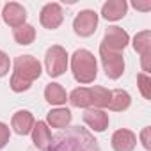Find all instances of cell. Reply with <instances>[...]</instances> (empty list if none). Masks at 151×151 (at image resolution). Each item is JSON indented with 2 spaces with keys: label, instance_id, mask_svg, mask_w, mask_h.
Masks as SVG:
<instances>
[{
  "label": "cell",
  "instance_id": "cell-24",
  "mask_svg": "<svg viewBox=\"0 0 151 151\" xmlns=\"http://www.w3.org/2000/svg\"><path fill=\"white\" fill-rule=\"evenodd\" d=\"M149 133H151V128L149 126H146L142 132H140V140H142V146H144V149H151V139H149Z\"/></svg>",
  "mask_w": 151,
  "mask_h": 151
},
{
  "label": "cell",
  "instance_id": "cell-5",
  "mask_svg": "<svg viewBox=\"0 0 151 151\" xmlns=\"http://www.w3.org/2000/svg\"><path fill=\"white\" fill-rule=\"evenodd\" d=\"M68 64H69V55L68 52L59 46V45H53L46 50V55H45V66H46V73L50 77H60V75L68 69Z\"/></svg>",
  "mask_w": 151,
  "mask_h": 151
},
{
  "label": "cell",
  "instance_id": "cell-10",
  "mask_svg": "<svg viewBox=\"0 0 151 151\" xmlns=\"http://www.w3.org/2000/svg\"><path fill=\"white\" fill-rule=\"evenodd\" d=\"M133 48L137 53H140V60H142V69L147 75L149 71V55H151V32L149 30H142L133 37Z\"/></svg>",
  "mask_w": 151,
  "mask_h": 151
},
{
  "label": "cell",
  "instance_id": "cell-18",
  "mask_svg": "<svg viewBox=\"0 0 151 151\" xmlns=\"http://www.w3.org/2000/svg\"><path fill=\"white\" fill-rule=\"evenodd\" d=\"M45 100L50 103V105H64L68 101V94H66V89L60 86V84H48L45 87Z\"/></svg>",
  "mask_w": 151,
  "mask_h": 151
},
{
  "label": "cell",
  "instance_id": "cell-21",
  "mask_svg": "<svg viewBox=\"0 0 151 151\" xmlns=\"http://www.w3.org/2000/svg\"><path fill=\"white\" fill-rule=\"evenodd\" d=\"M137 84H139V89H140V93H142V96L146 98V100H151V78L147 77L146 73H140L139 77H137Z\"/></svg>",
  "mask_w": 151,
  "mask_h": 151
},
{
  "label": "cell",
  "instance_id": "cell-17",
  "mask_svg": "<svg viewBox=\"0 0 151 151\" xmlns=\"http://www.w3.org/2000/svg\"><path fill=\"white\" fill-rule=\"evenodd\" d=\"M71 110L68 109H62V107H57V109H52L48 114H46V124H50L52 128H66L69 123H71Z\"/></svg>",
  "mask_w": 151,
  "mask_h": 151
},
{
  "label": "cell",
  "instance_id": "cell-8",
  "mask_svg": "<svg viewBox=\"0 0 151 151\" xmlns=\"http://www.w3.org/2000/svg\"><path fill=\"white\" fill-rule=\"evenodd\" d=\"M98 27V14L91 9H84L80 11L73 20V30L80 37H89L96 32Z\"/></svg>",
  "mask_w": 151,
  "mask_h": 151
},
{
  "label": "cell",
  "instance_id": "cell-2",
  "mask_svg": "<svg viewBox=\"0 0 151 151\" xmlns=\"http://www.w3.org/2000/svg\"><path fill=\"white\" fill-rule=\"evenodd\" d=\"M13 68H14V71L11 75L9 86H11V89L14 93H23V91L30 89L32 82L41 77V64L32 55H20V57H16Z\"/></svg>",
  "mask_w": 151,
  "mask_h": 151
},
{
  "label": "cell",
  "instance_id": "cell-4",
  "mask_svg": "<svg viewBox=\"0 0 151 151\" xmlns=\"http://www.w3.org/2000/svg\"><path fill=\"white\" fill-rule=\"evenodd\" d=\"M71 71L73 77L78 84H91L96 80L98 75V64H96V57L86 50V48H78L75 50V53L71 55Z\"/></svg>",
  "mask_w": 151,
  "mask_h": 151
},
{
  "label": "cell",
  "instance_id": "cell-19",
  "mask_svg": "<svg viewBox=\"0 0 151 151\" xmlns=\"http://www.w3.org/2000/svg\"><path fill=\"white\" fill-rule=\"evenodd\" d=\"M132 103V96L123 91V89H114L110 91V103H109V109L114 110V112H123L130 107Z\"/></svg>",
  "mask_w": 151,
  "mask_h": 151
},
{
  "label": "cell",
  "instance_id": "cell-9",
  "mask_svg": "<svg viewBox=\"0 0 151 151\" xmlns=\"http://www.w3.org/2000/svg\"><path fill=\"white\" fill-rule=\"evenodd\" d=\"M39 22L45 29H59L60 23L64 22V13H62V7L57 4V2H50L46 4L43 9H41V14H39Z\"/></svg>",
  "mask_w": 151,
  "mask_h": 151
},
{
  "label": "cell",
  "instance_id": "cell-22",
  "mask_svg": "<svg viewBox=\"0 0 151 151\" xmlns=\"http://www.w3.org/2000/svg\"><path fill=\"white\" fill-rule=\"evenodd\" d=\"M9 68H11V60H9V55L6 52L0 50V78L6 77L9 73Z\"/></svg>",
  "mask_w": 151,
  "mask_h": 151
},
{
  "label": "cell",
  "instance_id": "cell-6",
  "mask_svg": "<svg viewBox=\"0 0 151 151\" xmlns=\"http://www.w3.org/2000/svg\"><path fill=\"white\" fill-rule=\"evenodd\" d=\"M100 59H101V64H103V71L110 80H117L123 75V71H124L123 53L100 48Z\"/></svg>",
  "mask_w": 151,
  "mask_h": 151
},
{
  "label": "cell",
  "instance_id": "cell-1",
  "mask_svg": "<svg viewBox=\"0 0 151 151\" xmlns=\"http://www.w3.org/2000/svg\"><path fill=\"white\" fill-rule=\"evenodd\" d=\"M46 151H98V144L89 132L75 126L66 133L62 132L57 137H52Z\"/></svg>",
  "mask_w": 151,
  "mask_h": 151
},
{
  "label": "cell",
  "instance_id": "cell-20",
  "mask_svg": "<svg viewBox=\"0 0 151 151\" xmlns=\"http://www.w3.org/2000/svg\"><path fill=\"white\" fill-rule=\"evenodd\" d=\"M13 36H14V41L18 45L27 46V45H30L36 39V29L30 23H23V25H20V27H16L13 30Z\"/></svg>",
  "mask_w": 151,
  "mask_h": 151
},
{
  "label": "cell",
  "instance_id": "cell-16",
  "mask_svg": "<svg viewBox=\"0 0 151 151\" xmlns=\"http://www.w3.org/2000/svg\"><path fill=\"white\" fill-rule=\"evenodd\" d=\"M34 116L29 112V110H18L14 116H13V119H11V126L14 128V132L18 133V135H27V133H30L32 132V128H34Z\"/></svg>",
  "mask_w": 151,
  "mask_h": 151
},
{
  "label": "cell",
  "instance_id": "cell-3",
  "mask_svg": "<svg viewBox=\"0 0 151 151\" xmlns=\"http://www.w3.org/2000/svg\"><path fill=\"white\" fill-rule=\"evenodd\" d=\"M68 101L73 107L82 109H109L110 103V91L101 86L93 87H77L68 96Z\"/></svg>",
  "mask_w": 151,
  "mask_h": 151
},
{
  "label": "cell",
  "instance_id": "cell-23",
  "mask_svg": "<svg viewBox=\"0 0 151 151\" xmlns=\"http://www.w3.org/2000/svg\"><path fill=\"white\" fill-rule=\"evenodd\" d=\"M9 137H11V132H9V126L6 123L0 121V149H2L7 142H9Z\"/></svg>",
  "mask_w": 151,
  "mask_h": 151
},
{
  "label": "cell",
  "instance_id": "cell-14",
  "mask_svg": "<svg viewBox=\"0 0 151 151\" xmlns=\"http://www.w3.org/2000/svg\"><path fill=\"white\" fill-rule=\"evenodd\" d=\"M30 133H32L34 146L37 149H41V151H46L50 142H52V132H50L48 124L45 121H37V123H34V128H32Z\"/></svg>",
  "mask_w": 151,
  "mask_h": 151
},
{
  "label": "cell",
  "instance_id": "cell-13",
  "mask_svg": "<svg viewBox=\"0 0 151 151\" xmlns=\"http://www.w3.org/2000/svg\"><path fill=\"white\" fill-rule=\"evenodd\" d=\"M110 144H112L114 151H133L135 144H137V137H135V133L132 130L121 128V130L114 132Z\"/></svg>",
  "mask_w": 151,
  "mask_h": 151
},
{
  "label": "cell",
  "instance_id": "cell-15",
  "mask_svg": "<svg viewBox=\"0 0 151 151\" xmlns=\"http://www.w3.org/2000/svg\"><path fill=\"white\" fill-rule=\"evenodd\" d=\"M126 11H128L126 0H109L101 7V16L109 22H117L126 14Z\"/></svg>",
  "mask_w": 151,
  "mask_h": 151
},
{
  "label": "cell",
  "instance_id": "cell-11",
  "mask_svg": "<svg viewBox=\"0 0 151 151\" xmlns=\"http://www.w3.org/2000/svg\"><path fill=\"white\" fill-rule=\"evenodd\" d=\"M2 18H4V22H6L9 27L16 29V27H20V25L25 23V20H27V11H25V7L20 6L18 2H7V4L4 6V9H2Z\"/></svg>",
  "mask_w": 151,
  "mask_h": 151
},
{
  "label": "cell",
  "instance_id": "cell-25",
  "mask_svg": "<svg viewBox=\"0 0 151 151\" xmlns=\"http://www.w3.org/2000/svg\"><path fill=\"white\" fill-rule=\"evenodd\" d=\"M133 7H135V9H140V11H147V9H151V2H146V4L133 2Z\"/></svg>",
  "mask_w": 151,
  "mask_h": 151
},
{
  "label": "cell",
  "instance_id": "cell-7",
  "mask_svg": "<svg viewBox=\"0 0 151 151\" xmlns=\"http://www.w3.org/2000/svg\"><path fill=\"white\" fill-rule=\"evenodd\" d=\"M128 43H130L128 32L123 30L121 27H116V25H114V27H109V29L105 30V36H103V39H101L100 48L110 50V52H119V53H121V50H124Z\"/></svg>",
  "mask_w": 151,
  "mask_h": 151
},
{
  "label": "cell",
  "instance_id": "cell-12",
  "mask_svg": "<svg viewBox=\"0 0 151 151\" xmlns=\"http://www.w3.org/2000/svg\"><path fill=\"white\" fill-rule=\"evenodd\" d=\"M84 123L94 132H105L109 128V114L103 109H86Z\"/></svg>",
  "mask_w": 151,
  "mask_h": 151
}]
</instances>
